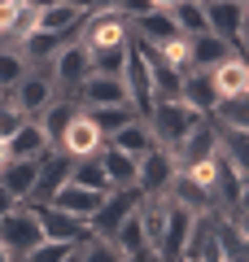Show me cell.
Instances as JSON below:
<instances>
[{
	"label": "cell",
	"instance_id": "obj_1",
	"mask_svg": "<svg viewBox=\"0 0 249 262\" xmlns=\"http://www.w3.org/2000/svg\"><path fill=\"white\" fill-rule=\"evenodd\" d=\"M197 118H201V114L188 110L184 101H153V110L144 114V127H149V136H153L157 149H175L188 131L197 127Z\"/></svg>",
	"mask_w": 249,
	"mask_h": 262
},
{
	"label": "cell",
	"instance_id": "obj_2",
	"mask_svg": "<svg viewBox=\"0 0 249 262\" xmlns=\"http://www.w3.org/2000/svg\"><path fill=\"white\" fill-rule=\"evenodd\" d=\"M79 44L88 53H101V48H122L131 44V22L118 9H92L79 22Z\"/></svg>",
	"mask_w": 249,
	"mask_h": 262
},
{
	"label": "cell",
	"instance_id": "obj_3",
	"mask_svg": "<svg viewBox=\"0 0 249 262\" xmlns=\"http://www.w3.org/2000/svg\"><path fill=\"white\" fill-rule=\"evenodd\" d=\"M205 5V27L240 53L245 48V22H249V0H201Z\"/></svg>",
	"mask_w": 249,
	"mask_h": 262
},
{
	"label": "cell",
	"instance_id": "obj_4",
	"mask_svg": "<svg viewBox=\"0 0 249 262\" xmlns=\"http://www.w3.org/2000/svg\"><path fill=\"white\" fill-rule=\"evenodd\" d=\"M39 241H44V236H39V219H35V210H31V206H22V201H18L9 214L0 219V245H5V253H9L13 262H18L22 253H31Z\"/></svg>",
	"mask_w": 249,
	"mask_h": 262
},
{
	"label": "cell",
	"instance_id": "obj_5",
	"mask_svg": "<svg viewBox=\"0 0 249 262\" xmlns=\"http://www.w3.org/2000/svg\"><path fill=\"white\" fill-rule=\"evenodd\" d=\"M57 96V83H53V75H48V66H27V75L13 83V92H9V101L18 105L27 118H39L44 114V105Z\"/></svg>",
	"mask_w": 249,
	"mask_h": 262
},
{
	"label": "cell",
	"instance_id": "obj_6",
	"mask_svg": "<svg viewBox=\"0 0 249 262\" xmlns=\"http://www.w3.org/2000/svg\"><path fill=\"white\" fill-rule=\"evenodd\" d=\"M136 201H140L136 188H110V192L101 196V206L88 214V236H105V241H110V236L118 232V223L136 210Z\"/></svg>",
	"mask_w": 249,
	"mask_h": 262
},
{
	"label": "cell",
	"instance_id": "obj_7",
	"mask_svg": "<svg viewBox=\"0 0 249 262\" xmlns=\"http://www.w3.org/2000/svg\"><path fill=\"white\" fill-rule=\"evenodd\" d=\"M122 88H127V101L131 110H136V118H144L149 110H153V79H149V61L144 53H140V44L131 39L127 44V61H122Z\"/></svg>",
	"mask_w": 249,
	"mask_h": 262
},
{
	"label": "cell",
	"instance_id": "obj_8",
	"mask_svg": "<svg viewBox=\"0 0 249 262\" xmlns=\"http://www.w3.org/2000/svg\"><path fill=\"white\" fill-rule=\"evenodd\" d=\"M48 75H53L57 92L74 96V88H79L88 75H92V57H88V48H83L79 39H70L66 48H57L53 61H48Z\"/></svg>",
	"mask_w": 249,
	"mask_h": 262
},
{
	"label": "cell",
	"instance_id": "obj_9",
	"mask_svg": "<svg viewBox=\"0 0 249 262\" xmlns=\"http://www.w3.org/2000/svg\"><path fill=\"white\" fill-rule=\"evenodd\" d=\"M70 179V153L61 149H48L44 158H39V170H35V184H31V196L22 201V206H44V201H53V192Z\"/></svg>",
	"mask_w": 249,
	"mask_h": 262
},
{
	"label": "cell",
	"instance_id": "obj_10",
	"mask_svg": "<svg viewBox=\"0 0 249 262\" xmlns=\"http://www.w3.org/2000/svg\"><path fill=\"white\" fill-rule=\"evenodd\" d=\"M175 170H179L175 166V153L153 144V149L136 162V192H144V196L149 192H166V184L175 179Z\"/></svg>",
	"mask_w": 249,
	"mask_h": 262
},
{
	"label": "cell",
	"instance_id": "obj_11",
	"mask_svg": "<svg viewBox=\"0 0 249 262\" xmlns=\"http://www.w3.org/2000/svg\"><path fill=\"white\" fill-rule=\"evenodd\" d=\"M214 149H219V122L197 118V127L188 131L171 153H175V166H193V162H201V158H214Z\"/></svg>",
	"mask_w": 249,
	"mask_h": 262
},
{
	"label": "cell",
	"instance_id": "obj_12",
	"mask_svg": "<svg viewBox=\"0 0 249 262\" xmlns=\"http://www.w3.org/2000/svg\"><path fill=\"white\" fill-rule=\"evenodd\" d=\"M31 210H35V219H39V236H44V241H70V245L88 241V223H83V219L48 206V201L44 206H31Z\"/></svg>",
	"mask_w": 249,
	"mask_h": 262
},
{
	"label": "cell",
	"instance_id": "obj_13",
	"mask_svg": "<svg viewBox=\"0 0 249 262\" xmlns=\"http://www.w3.org/2000/svg\"><path fill=\"white\" fill-rule=\"evenodd\" d=\"M74 101L79 110H96V105H122L127 101V88H122L118 75H88L79 88H74ZM131 105V101H127Z\"/></svg>",
	"mask_w": 249,
	"mask_h": 262
},
{
	"label": "cell",
	"instance_id": "obj_14",
	"mask_svg": "<svg viewBox=\"0 0 249 262\" xmlns=\"http://www.w3.org/2000/svg\"><path fill=\"white\" fill-rule=\"evenodd\" d=\"M179 101H184L188 110H197L201 118H210L214 105H219V92H214V83H210V70H184V75H179Z\"/></svg>",
	"mask_w": 249,
	"mask_h": 262
},
{
	"label": "cell",
	"instance_id": "obj_15",
	"mask_svg": "<svg viewBox=\"0 0 249 262\" xmlns=\"http://www.w3.org/2000/svg\"><path fill=\"white\" fill-rule=\"evenodd\" d=\"M101 144H105V136L96 131V122H92L88 114L79 110V114L70 118V127L61 131V140H57V149H61V153H70V158H83V153H96Z\"/></svg>",
	"mask_w": 249,
	"mask_h": 262
},
{
	"label": "cell",
	"instance_id": "obj_16",
	"mask_svg": "<svg viewBox=\"0 0 249 262\" xmlns=\"http://www.w3.org/2000/svg\"><path fill=\"white\" fill-rule=\"evenodd\" d=\"M210 83H214L219 96H245L249 92V66H245V57L227 53L223 61H214L210 66Z\"/></svg>",
	"mask_w": 249,
	"mask_h": 262
},
{
	"label": "cell",
	"instance_id": "obj_17",
	"mask_svg": "<svg viewBox=\"0 0 249 262\" xmlns=\"http://www.w3.org/2000/svg\"><path fill=\"white\" fill-rule=\"evenodd\" d=\"M35 18H39V9L31 0H5L0 5V39L5 44H18L22 35L35 31Z\"/></svg>",
	"mask_w": 249,
	"mask_h": 262
},
{
	"label": "cell",
	"instance_id": "obj_18",
	"mask_svg": "<svg viewBox=\"0 0 249 262\" xmlns=\"http://www.w3.org/2000/svg\"><path fill=\"white\" fill-rule=\"evenodd\" d=\"M179 27L175 18H171V9H149L140 13V18H131V39H140V44H166V39H175Z\"/></svg>",
	"mask_w": 249,
	"mask_h": 262
},
{
	"label": "cell",
	"instance_id": "obj_19",
	"mask_svg": "<svg viewBox=\"0 0 249 262\" xmlns=\"http://www.w3.org/2000/svg\"><path fill=\"white\" fill-rule=\"evenodd\" d=\"M101 196H105V192H96V188H83V184H74V179H66V184L53 192V201H48V206H57V210H66V214H74V219H83V223H88V214L101 206Z\"/></svg>",
	"mask_w": 249,
	"mask_h": 262
},
{
	"label": "cell",
	"instance_id": "obj_20",
	"mask_svg": "<svg viewBox=\"0 0 249 262\" xmlns=\"http://www.w3.org/2000/svg\"><path fill=\"white\" fill-rule=\"evenodd\" d=\"M35 170H39V158H5L0 166V188L18 201L31 196V184H35Z\"/></svg>",
	"mask_w": 249,
	"mask_h": 262
},
{
	"label": "cell",
	"instance_id": "obj_21",
	"mask_svg": "<svg viewBox=\"0 0 249 262\" xmlns=\"http://www.w3.org/2000/svg\"><path fill=\"white\" fill-rule=\"evenodd\" d=\"M48 149H53V144H48V136L39 131L35 118H27L9 140H5V153H9V158H44Z\"/></svg>",
	"mask_w": 249,
	"mask_h": 262
},
{
	"label": "cell",
	"instance_id": "obj_22",
	"mask_svg": "<svg viewBox=\"0 0 249 262\" xmlns=\"http://www.w3.org/2000/svg\"><path fill=\"white\" fill-rule=\"evenodd\" d=\"M227 53H236L232 44H223L219 35L201 31V35H188V70H210L214 61H223Z\"/></svg>",
	"mask_w": 249,
	"mask_h": 262
},
{
	"label": "cell",
	"instance_id": "obj_23",
	"mask_svg": "<svg viewBox=\"0 0 249 262\" xmlns=\"http://www.w3.org/2000/svg\"><path fill=\"white\" fill-rule=\"evenodd\" d=\"M101 166H105V179H110V188H136V158L122 149H114L110 140L101 144Z\"/></svg>",
	"mask_w": 249,
	"mask_h": 262
},
{
	"label": "cell",
	"instance_id": "obj_24",
	"mask_svg": "<svg viewBox=\"0 0 249 262\" xmlns=\"http://www.w3.org/2000/svg\"><path fill=\"white\" fill-rule=\"evenodd\" d=\"M166 196H171V201H179L184 210H193V214H205V210H214V196L205 192L201 184H193L184 170H175V179L166 184Z\"/></svg>",
	"mask_w": 249,
	"mask_h": 262
},
{
	"label": "cell",
	"instance_id": "obj_25",
	"mask_svg": "<svg viewBox=\"0 0 249 262\" xmlns=\"http://www.w3.org/2000/svg\"><path fill=\"white\" fill-rule=\"evenodd\" d=\"M83 18H88V13H83L74 0H48L44 9H39L35 27H39V31H79Z\"/></svg>",
	"mask_w": 249,
	"mask_h": 262
},
{
	"label": "cell",
	"instance_id": "obj_26",
	"mask_svg": "<svg viewBox=\"0 0 249 262\" xmlns=\"http://www.w3.org/2000/svg\"><path fill=\"white\" fill-rule=\"evenodd\" d=\"M110 144H114V149H122V153H131V158L140 162V158H144L149 149H153V136H149L144 118H131L127 127H118V131L110 136Z\"/></svg>",
	"mask_w": 249,
	"mask_h": 262
},
{
	"label": "cell",
	"instance_id": "obj_27",
	"mask_svg": "<svg viewBox=\"0 0 249 262\" xmlns=\"http://www.w3.org/2000/svg\"><path fill=\"white\" fill-rule=\"evenodd\" d=\"M70 179L83 188H96V192H110V179H105L101 153H83V158H70Z\"/></svg>",
	"mask_w": 249,
	"mask_h": 262
},
{
	"label": "cell",
	"instance_id": "obj_28",
	"mask_svg": "<svg viewBox=\"0 0 249 262\" xmlns=\"http://www.w3.org/2000/svg\"><path fill=\"white\" fill-rule=\"evenodd\" d=\"M210 118L219 122V127L249 131V92H245V96H219V105H214Z\"/></svg>",
	"mask_w": 249,
	"mask_h": 262
},
{
	"label": "cell",
	"instance_id": "obj_29",
	"mask_svg": "<svg viewBox=\"0 0 249 262\" xmlns=\"http://www.w3.org/2000/svg\"><path fill=\"white\" fill-rule=\"evenodd\" d=\"M22 75H27V57H22V48L0 39V96H9L13 83H18Z\"/></svg>",
	"mask_w": 249,
	"mask_h": 262
},
{
	"label": "cell",
	"instance_id": "obj_30",
	"mask_svg": "<svg viewBox=\"0 0 249 262\" xmlns=\"http://www.w3.org/2000/svg\"><path fill=\"white\" fill-rule=\"evenodd\" d=\"M83 114H88V118L96 122V131H101L105 140H110V136H114L118 127H127V122L136 118V110H131L127 101H122V105H96V110H83Z\"/></svg>",
	"mask_w": 249,
	"mask_h": 262
},
{
	"label": "cell",
	"instance_id": "obj_31",
	"mask_svg": "<svg viewBox=\"0 0 249 262\" xmlns=\"http://www.w3.org/2000/svg\"><path fill=\"white\" fill-rule=\"evenodd\" d=\"M171 18H175L179 35H201V31H210L205 27V5L201 0H179L175 9H171Z\"/></svg>",
	"mask_w": 249,
	"mask_h": 262
},
{
	"label": "cell",
	"instance_id": "obj_32",
	"mask_svg": "<svg viewBox=\"0 0 249 262\" xmlns=\"http://www.w3.org/2000/svg\"><path fill=\"white\" fill-rule=\"evenodd\" d=\"M110 241L118 245L122 253H144V249H149V245H144V227H140L136 210H131V214H127V219H122V223H118V232H114Z\"/></svg>",
	"mask_w": 249,
	"mask_h": 262
},
{
	"label": "cell",
	"instance_id": "obj_33",
	"mask_svg": "<svg viewBox=\"0 0 249 262\" xmlns=\"http://www.w3.org/2000/svg\"><path fill=\"white\" fill-rule=\"evenodd\" d=\"M122 258H127V253L114 241H105V236H88V241L79 245V262H122Z\"/></svg>",
	"mask_w": 249,
	"mask_h": 262
},
{
	"label": "cell",
	"instance_id": "obj_34",
	"mask_svg": "<svg viewBox=\"0 0 249 262\" xmlns=\"http://www.w3.org/2000/svg\"><path fill=\"white\" fill-rule=\"evenodd\" d=\"M83 245V241H79ZM79 245H70V241H39L35 249L31 253H22L18 262H61V258H70L74 249H79Z\"/></svg>",
	"mask_w": 249,
	"mask_h": 262
},
{
	"label": "cell",
	"instance_id": "obj_35",
	"mask_svg": "<svg viewBox=\"0 0 249 262\" xmlns=\"http://www.w3.org/2000/svg\"><path fill=\"white\" fill-rule=\"evenodd\" d=\"M88 57H92V75H122L127 44H122V48H101V53H88Z\"/></svg>",
	"mask_w": 249,
	"mask_h": 262
},
{
	"label": "cell",
	"instance_id": "obj_36",
	"mask_svg": "<svg viewBox=\"0 0 249 262\" xmlns=\"http://www.w3.org/2000/svg\"><path fill=\"white\" fill-rule=\"evenodd\" d=\"M22 122H27V114H22V110H18V105H13V101H9V96H0V144L9 140L13 131H18V127H22Z\"/></svg>",
	"mask_w": 249,
	"mask_h": 262
},
{
	"label": "cell",
	"instance_id": "obj_37",
	"mask_svg": "<svg viewBox=\"0 0 249 262\" xmlns=\"http://www.w3.org/2000/svg\"><path fill=\"white\" fill-rule=\"evenodd\" d=\"M114 9H118L122 13V18H140V13H149V9H153V5H149V0H118V5H114Z\"/></svg>",
	"mask_w": 249,
	"mask_h": 262
},
{
	"label": "cell",
	"instance_id": "obj_38",
	"mask_svg": "<svg viewBox=\"0 0 249 262\" xmlns=\"http://www.w3.org/2000/svg\"><path fill=\"white\" fill-rule=\"evenodd\" d=\"M74 5H79L83 13H92V9H114L118 0H74Z\"/></svg>",
	"mask_w": 249,
	"mask_h": 262
},
{
	"label": "cell",
	"instance_id": "obj_39",
	"mask_svg": "<svg viewBox=\"0 0 249 262\" xmlns=\"http://www.w3.org/2000/svg\"><path fill=\"white\" fill-rule=\"evenodd\" d=\"M13 206H18V196H9V192H5V188H0V219L9 214V210H13Z\"/></svg>",
	"mask_w": 249,
	"mask_h": 262
},
{
	"label": "cell",
	"instance_id": "obj_40",
	"mask_svg": "<svg viewBox=\"0 0 249 262\" xmlns=\"http://www.w3.org/2000/svg\"><path fill=\"white\" fill-rule=\"evenodd\" d=\"M122 262H157V258H153V253L144 249V253H127V258H122Z\"/></svg>",
	"mask_w": 249,
	"mask_h": 262
},
{
	"label": "cell",
	"instance_id": "obj_41",
	"mask_svg": "<svg viewBox=\"0 0 249 262\" xmlns=\"http://www.w3.org/2000/svg\"><path fill=\"white\" fill-rule=\"evenodd\" d=\"M149 5H153V9H175L179 0H149Z\"/></svg>",
	"mask_w": 249,
	"mask_h": 262
},
{
	"label": "cell",
	"instance_id": "obj_42",
	"mask_svg": "<svg viewBox=\"0 0 249 262\" xmlns=\"http://www.w3.org/2000/svg\"><path fill=\"white\" fill-rule=\"evenodd\" d=\"M223 262H249V253H240V258H223Z\"/></svg>",
	"mask_w": 249,
	"mask_h": 262
},
{
	"label": "cell",
	"instance_id": "obj_43",
	"mask_svg": "<svg viewBox=\"0 0 249 262\" xmlns=\"http://www.w3.org/2000/svg\"><path fill=\"white\" fill-rule=\"evenodd\" d=\"M0 262H13V258H9V253H5V245H0Z\"/></svg>",
	"mask_w": 249,
	"mask_h": 262
},
{
	"label": "cell",
	"instance_id": "obj_44",
	"mask_svg": "<svg viewBox=\"0 0 249 262\" xmlns=\"http://www.w3.org/2000/svg\"><path fill=\"white\" fill-rule=\"evenodd\" d=\"M61 262H79V249H74V253H70V258H61Z\"/></svg>",
	"mask_w": 249,
	"mask_h": 262
},
{
	"label": "cell",
	"instance_id": "obj_45",
	"mask_svg": "<svg viewBox=\"0 0 249 262\" xmlns=\"http://www.w3.org/2000/svg\"><path fill=\"white\" fill-rule=\"evenodd\" d=\"M5 158H9V153H5V144H0V166H5Z\"/></svg>",
	"mask_w": 249,
	"mask_h": 262
},
{
	"label": "cell",
	"instance_id": "obj_46",
	"mask_svg": "<svg viewBox=\"0 0 249 262\" xmlns=\"http://www.w3.org/2000/svg\"><path fill=\"white\" fill-rule=\"evenodd\" d=\"M31 5H35V9H44V5H48V0H31Z\"/></svg>",
	"mask_w": 249,
	"mask_h": 262
},
{
	"label": "cell",
	"instance_id": "obj_47",
	"mask_svg": "<svg viewBox=\"0 0 249 262\" xmlns=\"http://www.w3.org/2000/svg\"><path fill=\"white\" fill-rule=\"evenodd\" d=\"M175 262H197V258H175Z\"/></svg>",
	"mask_w": 249,
	"mask_h": 262
}]
</instances>
